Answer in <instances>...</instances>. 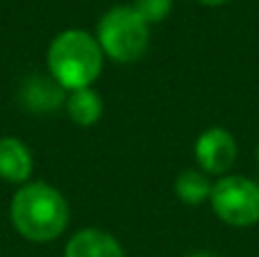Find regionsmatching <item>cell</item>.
<instances>
[{"label": "cell", "mask_w": 259, "mask_h": 257, "mask_svg": "<svg viewBox=\"0 0 259 257\" xmlns=\"http://www.w3.org/2000/svg\"><path fill=\"white\" fill-rule=\"evenodd\" d=\"M66 112L75 125L89 127V125H94V123H98V118L103 116V98H100L91 87L68 91Z\"/></svg>", "instance_id": "cell-9"}, {"label": "cell", "mask_w": 259, "mask_h": 257, "mask_svg": "<svg viewBox=\"0 0 259 257\" xmlns=\"http://www.w3.org/2000/svg\"><path fill=\"white\" fill-rule=\"evenodd\" d=\"M103 48L87 30H64L48 48V71L66 91L84 89L103 71Z\"/></svg>", "instance_id": "cell-2"}, {"label": "cell", "mask_w": 259, "mask_h": 257, "mask_svg": "<svg viewBox=\"0 0 259 257\" xmlns=\"http://www.w3.org/2000/svg\"><path fill=\"white\" fill-rule=\"evenodd\" d=\"M189 257H214V255H211V253H191Z\"/></svg>", "instance_id": "cell-13"}, {"label": "cell", "mask_w": 259, "mask_h": 257, "mask_svg": "<svg viewBox=\"0 0 259 257\" xmlns=\"http://www.w3.org/2000/svg\"><path fill=\"white\" fill-rule=\"evenodd\" d=\"M64 87L55 80L53 75H32L23 82L21 100L30 112H53L62 103H66V94Z\"/></svg>", "instance_id": "cell-8"}, {"label": "cell", "mask_w": 259, "mask_h": 257, "mask_svg": "<svg viewBox=\"0 0 259 257\" xmlns=\"http://www.w3.org/2000/svg\"><path fill=\"white\" fill-rule=\"evenodd\" d=\"M9 217L21 237L34 244H46L66 230L71 209L62 191L46 182H27L14 194Z\"/></svg>", "instance_id": "cell-1"}, {"label": "cell", "mask_w": 259, "mask_h": 257, "mask_svg": "<svg viewBox=\"0 0 259 257\" xmlns=\"http://www.w3.org/2000/svg\"><path fill=\"white\" fill-rule=\"evenodd\" d=\"M211 182L207 180L205 173L200 171H184L175 180V194L184 205H200L209 200L211 196Z\"/></svg>", "instance_id": "cell-10"}, {"label": "cell", "mask_w": 259, "mask_h": 257, "mask_svg": "<svg viewBox=\"0 0 259 257\" xmlns=\"http://www.w3.org/2000/svg\"><path fill=\"white\" fill-rule=\"evenodd\" d=\"M237 141L225 127H209L196 141V162L211 176H223L237 162Z\"/></svg>", "instance_id": "cell-5"}, {"label": "cell", "mask_w": 259, "mask_h": 257, "mask_svg": "<svg viewBox=\"0 0 259 257\" xmlns=\"http://www.w3.org/2000/svg\"><path fill=\"white\" fill-rule=\"evenodd\" d=\"M200 5H207V7H219V5H225L228 0H198Z\"/></svg>", "instance_id": "cell-12"}, {"label": "cell", "mask_w": 259, "mask_h": 257, "mask_svg": "<svg viewBox=\"0 0 259 257\" xmlns=\"http://www.w3.org/2000/svg\"><path fill=\"white\" fill-rule=\"evenodd\" d=\"M209 203L223 223L248 228L259 223V182L246 176H225L211 187Z\"/></svg>", "instance_id": "cell-4"}, {"label": "cell", "mask_w": 259, "mask_h": 257, "mask_svg": "<svg viewBox=\"0 0 259 257\" xmlns=\"http://www.w3.org/2000/svg\"><path fill=\"white\" fill-rule=\"evenodd\" d=\"M64 257H125L116 237L105 230L84 228L68 239Z\"/></svg>", "instance_id": "cell-7"}, {"label": "cell", "mask_w": 259, "mask_h": 257, "mask_svg": "<svg viewBox=\"0 0 259 257\" xmlns=\"http://www.w3.org/2000/svg\"><path fill=\"white\" fill-rule=\"evenodd\" d=\"M34 171V157L30 148L16 137L0 139V178L14 185H25Z\"/></svg>", "instance_id": "cell-6"}, {"label": "cell", "mask_w": 259, "mask_h": 257, "mask_svg": "<svg viewBox=\"0 0 259 257\" xmlns=\"http://www.w3.org/2000/svg\"><path fill=\"white\" fill-rule=\"evenodd\" d=\"M98 44L114 62H137L148 48V23L134 12V7L121 5L114 7L98 23Z\"/></svg>", "instance_id": "cell-3"}, {"label": "cell", "mask_w": 259, "mask_h": 257, "mask_svg": "<svg viewBox=\"0 0 259 257\" xmlns=\"http://www.w3.org/2000/svg\"><path fill=\"white\" fill-rule=\"evenodd\" d=\"M134 12L148 23H161L173 9V0H134Z\"/></svg>", "instance_id": "cell-11"}, {"label": "cell", "mask_w": 259, "mask_h": 257, "mask_svg": "<svg viewBox=\"0 0 259 257\" xmlns=\"http://www.w3.org/2000/svg\"><path fill=\"white\" fill-rule=\"evenodd\" d=\"M257 159H259V146H257Z\"/></svg>", "instance_id": "cell-14"}]
</instances>
